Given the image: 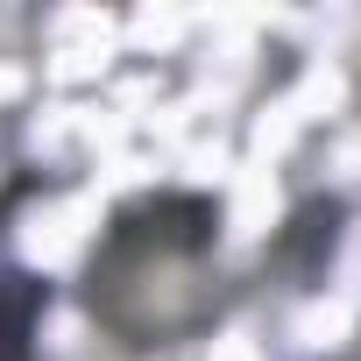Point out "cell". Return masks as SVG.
<instances>
[{"label": "cell", "instance_id": "obj_2", "mask_svg": "<svg viewBox=\"0 0 361 361\" xmlns=\"http://www.w3.org/2000/svg\"><path fill=\"white\" fill-rule=\"evenodd\" d=\"M29 319H36V283L0 276V361H29Z\"/></svg>", "mask_w": 361, "mask_h": 361}, {"label": "cell", "instance_id": "obj_1", "mask_svg": "<svg viewBox=\"0 0 361 361\" xmlns=\"http://www.w3.org/2000/svg\"><path fill=\"white\" fill-rule=\"evenodd\" d=\"M206 241H213V206L206 199H156L128 213L92 262V305L106 326L135 340H163L206 312Z\"/></svg>", "mask_w": 361, "mask_h": 361}]
</instances>
